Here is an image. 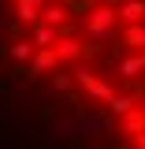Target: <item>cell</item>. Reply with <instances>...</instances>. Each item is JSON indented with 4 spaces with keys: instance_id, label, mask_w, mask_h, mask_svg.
<instances>
[{
    "instance_id": "6da1fadb",
    "label": "cell",
    "mask_w": 145,
    "mask_h": 149,
    "mask_svg": "<svg viewBox=\"0 0 145 149\" xmlns=\"http://www.w3.org/2000/svg\"><path fill=\"white\" fill-rule=\"evenodd\" d=\"M0 149H145V0H0Z\"/></svg>"
}]
</instances>
